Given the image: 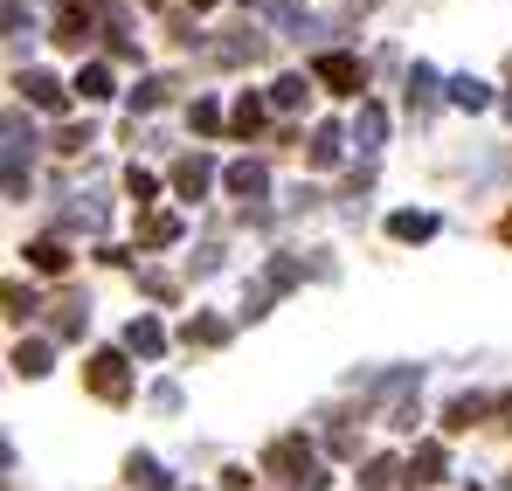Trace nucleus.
Masks as SVG:
<instances>
[{"instance_id": "nucleus-10", "label": "nucleus", "mask_w": 512, "mask_h": 491, "mask_svg": "<svg viewBox=\"0 0 512 491\" xmlns=\"http://www.w3.org/2000/svg\"><path fill=\"white\" fill-rule=\"evenodd\" d=\"M263 187H270V180H263V166H229V194H243V201H256V194H263Z\"/></svg>"}, {"instance_id": "nucleus-17", "label": "nucleus", "mask_w": 512, "mask_h": 491, "mask_svg": "<svg viewBox=\"0 0 512 491\" xmlns=\"http://www.w3.org/2000/svg\"><path fill=\"white\" fill-rule=\"evenodd\" d=\"M388 229H395V236H402V243H423L429 229H436V215H395V222H388Z\"/></svg>"}, {"instance_id": "nucleus-9", "label": "nucleus", "mask_w": 512, "mask_h": 491, "mask_svg": "<svg viewBox=\"0 0 512 491\" xmlns=\"http://www.w3.org/2000/svg\"><path fill=\"white\" fill-rule=\"evenodd\" d=\"M436 478H443V450H436V443H423V450L409 457V485H436Z\"/></svg>"}, {"instance_id": "nucleus-1", "label": "nucleus", "mask_w": 512, "mask_h": 491, "mask_svg": "<svg viewBox=\"0 0 512 491\" xmlns=\"http://www.w3.org/2000/svg\"><path fill=\"white\" fill-rule=\"evenodd\" d=\"M263 464H270V471H284V485H298V491H319V485H326V471H319V457H312V450H305L298 436H284V443H270V450H263Z\"/></svg>"}, {"instance_id": "nucleus-13", "label": "nucleus", "mask_w": 512, "mask_h": 491, "mask_svg": "<svg viewBox=\"0 0 512 491\" xmlns=\"http://www.w3.org/2000/svg\"><path fill=\"white\" fill-rule=\"evenodd\" d=\"M450 104H464V111H485V104H492V90H485L478 77H457V83H450Z\"/></svg>"}, {"instance_id": "nucleus-16", "label": "nucleus", "mask_w": 512, "mask_h": 491, "mask_svg": "<svg viewBox=\"0 0 512 491\" xmlns=\"http://www.w3.org/2000/svg\"><path fill=\"white\" fill-rule=\"evenodd\" d=\"M312 160H319V166L340 160V125H319V132H312Z\"/></svg>"}, {"instance_id": "nucleus-15", "label": "nucleus", "mask_w": 512, "mask_h": 491, "mask_svg": "<svg viewBox=\"0 0 512 491\" xmlns=\"http://www.w3.org/2000/svg\"><path fill=\"white\" fill-rule=\"evenodd\" d=\"M132 485H146V491H173V478L153 464V457H132Z\"/></svg>"}, {"instance_id": "nucleus-14", "label": "nucleus", "mask_w": 512, "mask_h": 491, "mask_svg": "<svg viewBox=\"0 0 512 491\" xmlns=\"http://www.w3.org/2000/svg\"><path fill=\"white\" fill-rule=\"evenodd\" d=\"M125 346H132V353H146V360H153V353H160V346H167V339H160V326H153V319H132V332H125Z\"/></svg>"}, {"instance_id": "nucleus-11", "label": "nucleus", "mask_w": 512, "mask_h": 491, "mask_svg": "<svg viewBox=\"0 0 512 491\" xmlns=\"http://www.w3.org/2000/svg\"><path fill=\"white\" fill-rule=\"evenodd\" d=\"M381 132H388V118H381L374 104H360V125H353V139H360V153H374V146H381Z\"/></svg>"}, {"instance_id": "nucleus-6", "label": "nucleus", "mask_w": 512, "mask_h": 491, "mask_svg": "<svg viewBox=\"0 0 512 491\" xmlns=\"http://www.w3.org/2000/svg\"><path fill=\"white\" fill-rule=\"evenodd\" d=\"M21 90H28L42 111H63V83L49 77V70H28V77H21Z\"/></svg>"}, {"instance_id": "nucleus-3", "label": "nucleus", "mask_w": 512, "mask_h": 491, "mask_svg": "<svg viewBox=\"0 0 512 491\" xmlns=\"http://www.w3.org/2000/svg\"><path fill=\"white\" fill-rule=\"evenodd\" d=\"M208 180H215V166L201 160V153H194V160H180V166H173V187H180L187 201H201V194H208Z\"/></svg>"}, {"instance_id": "nucleus-7", "label": "nucleus", "mask_w": 512, "mask_h": 491, "mask_svg": "<svg viewBox=\"0 0 512 491\" xmlns=\"http://www.w3.org/2000/svg\"><path fill=\"white\" fill-rule=\"evenodd\" d=\"M409 111H416V118L436 111V70H423V63H416V77H409Z\"/></svg>"}, {"instance_id": "nucleus-23", "label": "nucleus", "mask_w": 512, "mask_h": 491, "mask_svg": "<svg viewBox=\"0 0 512 491\" xmlns=\"http://www.w3.org/2000/svg\"><path fill=\"white\" fill-rule=\"evenodd\" d=\"M194 7H215V0H194Z\"/></svg>"}, {"instance_id": "nucleus-2", "label": "nucleus", "mask_w": 512, "mask_h": 491, "mask_svg": "<svg viewBox=\"0 0 512 491\" xmlns=\"http://www.w3.org/2000/svg\"><path fill=\"white\" fill-rule=\"evenodd\" d=\"M90 388H97L104 402H125V395H132V381H125V360H118V353H97V360H90Z\"/></svg>"}, {"instance_id": "nucleus-5", "label": "nucleus", "mask_w": 512, "mask_h": 491, "mask_svg": "<svg viewBox=\"0 0 512 491\" xmlns=\"http://www.w3.org/2000/svg\"><path fill=\"white\" fill-rule=\"evenodd\" d=\"M28 263H35L42 277H63V270H70V249L56 243V236H42V243H28Z\"/></svg>"}, {"instance_id": "nucleus-24", "label": "nucleus", "mask_w": 512, "mask_h": 491, "mask_svg": "<svg viewBox=\"0 0 512 491\" xmlns=\"http://www.w3.org/2000/svg\"><path fill=\"white\" fill-rule=\"evenodd\" d=\"M506 236H512V215H506Z\"/></svg>"}, {"instance_id": "nucleus-20", "label": "nucleus", "mask_w": 512, "mask_h": 491, "mask_svg": "<svg viewBox=\"0 0 512 491\" xmlns=\"http://www.w3.org/2000/svg\"><path fill=\"white\" fill-rule=\"evenodd\" d=\"M173 236H180V215H153L146 222V243H173Z\"/></svg>"}, {"instance_id": "nucleus-25", "label": "nucleus", "mask_w": 512, "mask_h": 491, "mask_svg": "<svg viewBox=\"0 0 512 491\" xmlns=\"http://www.w3.org/2000/svg\"><path fill=\"white\" fill-rule=\"evenodd\" d=\"M506 111H512V97H506Z\"/></svg>"}, {"instance_id": "nucleus-8", "label": "nucleus", "mask_w": 512, "mask_h": 491, "mask_svg": "<svg viewBox=\"0 0 512 491\" xmlns=\"http://www.w3.org/2000/svg\"><path fill=\"white\" fill-rule=\"evenodd\" d=\"M56 42H63V49H84V42H90V14H84V7H63V21H56Z\"/></svg>"}, {"instance_id": "nucleus-19", "label": "nucleus", "mask_w": 512, "mask_h": 491, "mask_svg": "<svg viewBox=\"0 0 512 491\" xmlns=\"http://www.w3.org/2000/svg\"><path fill=\"white\" fill-rule=\"evenodd\" d=\"M77 90H84L90 104H97V97H111V77H104V70H97V63H90L84 77H77Z\"/></svg>"}, {"instance_id": "nucleus-22", "label": "nucleus", "mask_w": 512, "mask_h": 491, "mask_svg": "<svg viewBox=\"0 0 512 491\" xmlns=\"http://www.w3.org/2000/svg\"><path fill=\"white\" fill-rule=\"evenodd\" d=\"M256 125H263V111H256V97H243L236 104V132H256Z\"/></svg>"}, {"instance_id": "nucleus-18", "label": "nucleus", "mask_w": 512, "mask_h": 491, "mask_svg": "<svg viewBox=\"0 0 512 491\" xmlns=\"http://www.w3.org/2000/svg\"><path fill=\"white\" fill-rule=\"evenodd\" d=\"M187 339H201V346H222V339H229V326H222V319H194V326H187Z\"/></svg>"}, {"instance_id": "nucleus-12", "label": "nucleus", "mask_w": 512, "mask_h": 491, "mask_svg": "<svg viewBox=\"0 0 512 491\" xmlns=\"http://www.w3.org/2000/svg\"><path fill=\"white\" fill-rule=\"evenodd\" d=\"M14 374H28V381H35V374H49V346H42V339L14 346Z\"/></svg>"}, {"instance_id": "nucleus-21", "label": "nucleus", "mask_w": 512, "mask_h": 491, "mask_svg": "<svg viewBox=\"0 0 512 491\" xmlns=\"http://www.w3.org/2000/svg\"><path fill=\"white\" fill-rule=\"evenodd\" d=\"M277 104H284V111H291V104H305V77H284V83H277Z\"/></svg>"}, {"instance_id": "nucleus-4", "label": "nucleus", "mask_w": 512, "mask_h": 491, "mask_svg": "<svg viewBox=\"0 0 512 491\" xmlns=\"http://www.w3.org/2000/svg\"><path fill=\"white\" fill-rule=\"evenodd\" d=\"M319 83H333V90H360L367 70H360L353 56H319Z\"/></svg>"}]
</instances>
